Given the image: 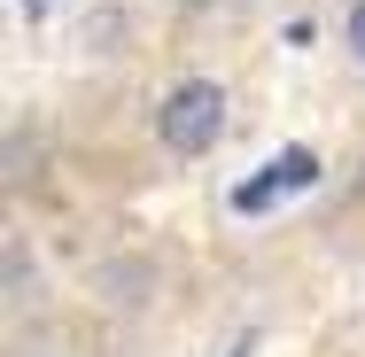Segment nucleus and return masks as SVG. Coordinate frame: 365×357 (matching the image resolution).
I'll return each instance as SVG.
<instances>
[{"label":"nucleus","mask_w":365,"mask_h":357,"mask_svg":"<svg viewBox=\"0 0 365 357\" xmlns=\"http://www.w3.org/2000/svg\"><path fill=\"white\" fill-rule=\"evenodd\" d=\"M225 125H233V93H225L218 78H179V86L163 93V109H155V140L171 148L179 163L210 155V148L225 140Z\"/></svg>","instance_id":"nucleus-1"},{"label":"nucleus","mask_w":365,"mask_h":357,"mask_svg":"<svg viewBox=\"0 0 365 357\" xmlns=\"http://www.w3.org/2000/svg\"><path fill=\"white\" fill-rule=\"evenodd\" d=\"M342 47H350V63L365 71V0H350V8H342Z\"/></svg>","instance_id":"nucleus-3"},{"label":"nucleus","mask_w":365,"mask_h":357,"mask_svg":"<svg viewBox=\"0 0 365 357\" xmlns=\"http://www.w3.org/2000/svg\"><path fill=\"white\" fill-rule=\"evenodd\" d=\"M319 171H327V163H319L311 148H280V155H272L264 171H249V179H241V187L225 195V210H233V217H272L280 202L311 195V187H319Z\"/></svg>","instance_id":"nucleus-2"},{"label":"nucleus","mask_w":365,"mask_h":357,"mask_svg":"<svg viewBox=\"0 0 365 357\" xmlns=\"http://www.w3.org/2000/svg\"><path fill=\"white\" fill-rule=\"evenodd\" d=\"M55 8H63V0H16V16H24V24H47Z\"/></svg>","instance_id":"nucleus-4"}]
</instances>
